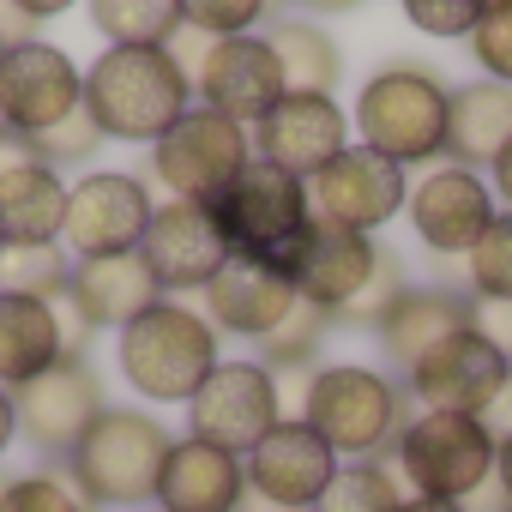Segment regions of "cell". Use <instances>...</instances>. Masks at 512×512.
<instances>
[{"mask_svg":"<svg viewBox=\"0 0 512 512\" xmlns=\"http://www.w3.org/2000/svg\"><path fill=\"white\" fill-rule=\"evenodd\" d=\"M193 79L175 49H103L85 67V109L103 139L157 145L193 103Z\"/></svg>","mask_w":512,"mask_h":512,"instance_id":"1","label":"cell"},{"mask_svg":"<svg viewBox=\"0 0 512 512\" xmlns=\"http://www.w3.org/2000/svg\"><path fill=\"white\" fill-rule=\"evenodd\" d=\"M115 362L127 374V386L151 404H193V392L211 380L217 356V332L205 314L181 308V302H157L151 314H139L133 326H121Z\"/></svg>","mask_w":512,"mask_h":512,"instance_id":"2","label":"cell"},{"mask_svg":"<svg viewBox=\"0 0 512 512\" xmlns=\"http://www.w3.org/2000/svg\"><path fill=\"white\" fill-rule=\"evenodd\" d=\"M169 458V428L145 410H103L67 452V482L91 506H151Z\"/></svg>","mask_w":512,"mask_h":512,"instance_id":"3","label":"cell"},{"mask_svg":"<svg viewBox=\"0 0 512 512\" xmlns=\"http://www.w3.org/2000/svg\"><path fill=\"white\" fill-rule=\"evenodd\" d=\"M446 115H452V91L428 67H380L356 97L362 145L398 169L446 151Z\"/></svg>","mask_w":512,"mask_h":512,"instance_id":"4","label":"cell"},{"mask_svg":"<svg viewBox=\"0 0 512 512\" xmlns=\"http://www.w3.org/2000/svg\"><path fill=\"white\" fill-rule=\"evenodd\" d=\"M494 452L500 440L482 428V416H452V410H422L398 428V470L410 494L428 500H476L494 482Z\"/></svg>","mask_w":512,"mask_h":512,"instance_id":"5","label":"cell"},{"mask_svg":"<svg viewBox=\"0 0 512 512\" xmlns=\"http://www.w3.org/2000/svg\"><path fill=\"white\" fill-rule=\"evenodd\" d=\"M302 422L350 464L374 458L386 440H398V386L380 374V368H362V362H338V368H320L308 380V398H302Z\"/></svg>","mask_w":512,"mask_h":512,"instance_id":"6","label":"cell"},{"mask_svg":"<svg viewBox=\"0 0 512 512\" xmlns=\"http://www.w3.org/2000/svg\"><path fill=\"white\" fill-rule=\"evenodd\" d=\"M217 211V223H223V235H229V247H235V260H266V266H278L284 260V247L308 229V181H296L290 169H278V163H266V157H253L229 187H223V199L211 205Z\"/></svg>","mask_w":512,"mask_h":512,"instance_id":"7","label":"cell"},{"mask_svg":"<svg viewBox=\"0 0 512 512\" xmlns=\"http://www.w3.org/2000/svg\"><path fill=\"white\" fill-rule=\"evenodd\" d=\"M253 163V133L223 121L217 109H187L157 145H151V175L175 193V199H193V205H217L223 187Z\"/></svg>","mask_w":512,"mask_h":512,"instance_id":"8","label":"cell"},{"mask_svg":"<svg viewBox=\"0 0 512 512\" xmlns=\"http://www.w3.org/2000/svg\"><path fill=\"white\" fill-rule=\"evenodd\" d=\"M278 422H284V404H278V374L266 362H217L187 404V434L235 458H247Z\"/></svg>","mask_w":512,"mask_h":512,"instance_id":"9","label":"cell"},{"mask_svg":"<svg viewBox=\"0 0 512 512\" xmlns=\"http://www.w3.org/2000/svg\"><path fill=\"white\" fill-rule=\"evenodd\" d=\"M278 272H284V278L296 284V296L314 302L320 314H350V308L368 296L374 272H380V247H374L368 235H356V229H338V223L308 217V229L284 247Z\"/></svg>","mask_w":512,"mask_h":512,"instance_id":"10","label":"cell"},{"mask_svg":"<svg viewBox=\"0 0 512 512\" xmlns=\"http://www.w3.org/2000/svg\"><path fill=\"white\" fill-rule=\"evenodd\" d=\"M79 103H85V73L73 67L67 49L25 37L0 55V127L7 133L37 139V133L61 127Z\"/></svg>","mask_w":512,"mask_h":512,"instance_id":"11","label":"cell"},{"mask_svg":"<svg viewBox=\"0 0 512 512\" xmlns=\"http://www.w3.org/2000/svg\"><path fill=\"white\" fill-rule=\"evenodd\" d=\"M151 193L127 169H91L67 187V223L61 247L73 260H103V253H133L151 229Z\"/></svg>","mask_w":512,"mask_h":512,"instance_id":"12","label":"cell"},{"mask_svg":"<svg viewBox=\"0 0 512 512\" xmlns=\"http://www.w3.org/2000/svg\"><path fill=\"white\" fill-rule=\"evenodd\" d=\"M193 91L205 97V109H217V115L235 121V127H260V121L290 97L272 43L253 37V31H247V37H217V43H205L199 73H193Z\"/></svg>","mask_w":512,"mask_h":512,"instance_id":"13","label":"cell"},{"mask_svg":"<svg viewBox=\"0 0 512 512\" xmlns=\"http://www.w3.org/2000/svg\"><path fill=\"white\" fill-rule=\"evenodd\" d=\"M13 410H19V434H25L37 452L67 458V452L91 434V422H97L109 404H103V380H97L91 362L73 350V356H61L49 374H37L31 386H19V392H13Z\"/></svg>","mask_w":512,"mask_h":512,"instance_id":"14","label":"cell"},{"mask_svg":"<svg viewBox=\"0 0 512 512\" xmlns=\"http://www.w3.org/2000/svg\"><path fill=\"white\" fill-rule=\"evenodd\" d=\"M410 205V181L398 163H386L380 151L368 145H350L344 157H332L314 181H308V211L320 223H338V229H380L386 217H398Z\"/></svg>","mask_w":512,"mask_h":512,"instance_id":"15","label":"cell"},{"mask_svg":"<svg viewBox=\"0 0 512 512\" xmlns=\"http://www.w3.org/2000/svg\"><path fill=\"white\" fill-rule=\"evenodd\" d=\"M145 253V266L157 272L163 290H205L229 260H235V247L217 223L211 205H193V199H169L151 211V229L139 241Z\"/></svg>","mask_w":512,"mask_h":512,"instance_id":"16","label":"cell"},{"mask_svg":"<svg viewBox=\"0 0 512 512\" xmlns=\"http://www.w3.org/2000/svg\"><path fill=\"white\" fill-rule=\"evenodd\" d=\"M241 464H247V488L260 494V500H272L278 512H314L326 500L332 476H338V452L302 416L296 422L284 416Z\"/></svg>","mask_w":512,"mask_h":512,"instance_id":"17","label":"cell"},{"mask_svg":"<svg viewBox=\"0 0 512 512\" xmlns=\"http://www.w3.org/2000/svg\"><path fill=\"white\" fill-rule=\"evenodd\" d=\"M344 151H350V115L326 91H290L260 127H253V157L290 169L296 181H314Z\"/></svg>","mask_w":512,"mask_h":512,"instance_id":"18","label":"cell"},{"mask_svg":"<svg viewBox=\"0 0 512 512\" xmlns=\"http://www.w3.org/2000/svg\"><path fill=\"white\" fill-rule=\"evenodd\" d=\"M506 380L512 362L482 332H458L410 368V392L422 398V410H452V416H482Z\"/></svg>","mask_w":512,"mask_h":512,"instance_id":"19","label":"cell"},{"mask_svg":"<svg viewBox=\"0 0 512 512\" xmlns=\"http://www.w3.org/2000/svg\"><path fill=\"white\" fill-rule=\"evenodd\" d=\"M410 223H416V235H422V247H434V253H464L482 241V229L494 223V193L482 187V175L476 169H464V163H440V169H428L422 181H416V193H410Z\"/></svg>","mask_w":512,"mask_h":512,"instance_id":"20","label":"cell"},{"mask_svg":"<svg viewBox=\"0 0 512 512\" xmlns=\"http://www.w3.org/2000/svg\"><path fill=\"white\" fill-rule=\"evenodd\" d=\"M163 302L157 272L145 266V253H103V260H79L73 284H67V308L79 314V326H133L139 314H151Z\"/></svg>","mask_w":512,"mask_h":512,"instance_id":"21","label":"cell"},{"mask_svg":"<svg viewBox=\"0 0 512 512\" xmlns=\"http://www.w3.org/2000/svg\"><path fill=\"white\" fill-rule=\"evenodd\" d=\"M302 296H296V284L278 272V266H266V260H229L211 284H205V308H211V320L223 326V332H235V338H272L284 320H290V308H296Z\"/></svg>","mask_w":512,"mask_h":512,"instance_id":"22","label":"cell"},{"mask_svg":"<svg viewBox=\"0 0 512 512\" xmlns=\"http://www.w3.org/2000/svg\"><path fill=\"white\" fill-rule=\"evenodd\" d=\"M247 494V464L211 440H169L157 476V512H235Z\"/></svg>","mask_w":512,"mask_h":512,"instance_id":"23","label":"cell"},{"mask_svg":"<svg viewBox=\"0 0 512 512\" xmlns=\"http://www.w3.org/2000/svg\"><path fill=\"white\" fill-rule=\"evenodd\" d=\"M73 320H67V296L61 302L0 296V386L19 392L37 374H49L61 356H73Z\"/></svg>","mask_w":512,"mask_h":512,"instance_id":"24","label":"cell"},{"mask_svg":"<svg viewBox=\"0 0 512 512\" xmlns=\"http://www.w3.org/2000/svg\"><path fill=\"white\" fill-rule=\"evenodd\" d=\"M374 332H380V350L410 374L428 350H440L446 338L470 332V302L452 296V290H410V284H404V290L380 308Z\"/></svg>","mask_w":512,"mask_h":512,"instance_id":"25","label":"cell"},{"mask_svg":"<svg viewBox=\"0 0 512 512\" xmlns=\"http://www.w3.org/2000/svg\"><path fill=\"white\" fill-rule=\"evenodd\" d=\"M67 181L61 169L25 157L0 169V241H61Z\"/></svg>","mask_w":512,"mask_h":512,"instance_id":"26","label":"cell"},{"mask_svg":"<svg viewBox=\"0 0 512 512\" xmlns=\"http://www.w3.org/2000/svg\"><path fill=\"white\" fill-rule=\"evenodd\" d=\"M506 145H512V85L476 79V85L452 91V115H446V151H452V163H464V169L488 163L494 169V157Z\"/></svg>","mask_w":512,"mask_h":512,"instance_id":"27","label":"cell"},{"mask_svg":"<svg viewBox=\"0 0 512 512\" xmlns=\"http://www.w3.org/2000/svg\"><path fill=\"white\" fill-rule=\"evenodd\" d=\"M266 43H272L278 67H284V85H290V91H326V97H332V85H338V73H344V55H338V43H332L320 25H308V19H278Z\"/></svg>","mask_w":512,"mask_h":512,"instance_id":"28","label":"cell"},{"mask_svg":"<svg viewBox=\"0 0 512 512\" xmlns=\"http://www.w3.org/2000/svg\"><path fill=\"white\" fill-rule=\"evenodd\" d=\"M73 284V253L61 241H0V296L61 302Z\"/></svg>","mask_w":512,"mask_h":512,"instance_id":"29","label":"cell"},{"mask_svg":"<svg viewBox=\"0 0 512 512\" xmlns=\"http://www.w3.org/2000/svg\"><path fill=\"white\" fill-rule=\"evenodd\" d=\"M91 25L109 49H169L181 0H91Z\"/></svg>","mask_w":512,"mask_h":512,"instance_id":"30","label":"cell"},{"mask_svg":"<svg viewBox=\"0 0 512 512\" xmlns=\"http://www.w3.org/2000/svg\"><path fill=\"white\" fill-rule=\"evenodd\" d=\"M404 500L410 494L398 488V476L386 464L362 458V464H338V476L314 512H404Z\"/></svg>","mask_w":512,"mask_h":512,"instance_id":"31","label":"cell"},{"mask_svg":"<svg viewBox=\"0 0 512 512\" xmlns=\"http://www.w3.org/2000/svg\"><path fill=\"white\" fill-rule=\"evenodd\" d=\"M470 266V302H512V211H494L482 241L464 253Z\"/></svg>","mask_w":512,"mask_h":512,"instance_id":"32","label":"cell"},{"mask_svg":"<svg viewBox=\"0 0 512 512\" xmlns=\"http://www.w3.org/2000/svg\"><path fill=\"white\" fill-rule=\"evenodd\" d=\"M326 320H332V314H320L314 302H296V308H290V320H284L272 338H260V356H266V368H272V374H278V368H308V362L320 356Z\"/></svg>","mask_w":512,"mask_h":512,"instance_id":"33","label":"cell"},{"mask_svg":"<svg viewBox=\"0 0 512 512\" xmlns=\"http://www.w3.org/2000/svg\"><path fill=\"white\" fill-rule=\"evenodd\" d=\"M0 512H91V500L55 470H25L0 488Z\"/></svg>","mask_w":512,"mask_h":512,"instance_id":"34","label":"cell"},{"mask_svg":"<svg viewBox=\"0 0 512 512\" xmlns=\"http://www.w3.org/2000/svg\"><path fill=\"white\" fill-rule=\"evenodd\" d=\"M266 7H272V0H181V25L199 31L205 43H217V37H247L253 25L266 19Z\"/></svg>","mask_w":512,"mask_h":512,"instance_id":"35","label":"cell"},{"mask_svg":"<svg viewBox=\"0 0 512 512\" xmlns=\"http://www.w3.org/2000/svg\"><path fill=\"white\" fill-rule=\"evenodd\" d=\"M31 145V157L37 163H49V169H61V163H85L91 151H103V127L91 121V109L79 103L61 127H49V133H37V139H25Z\"/></svg>","mask_w":512,"mask_h":512,"instance_id":"36","label":"cell"},{"mask_svg":"<svg viewBox=\"0 0 512 512\" xmlns=\"http://www.w3.org/2000/svg\"><path fill=\"white\" fill-rule=\"evenodd\" d=\"M398 7L422 37H470L488 13V0H398Z\"/></svg>","mask_w":512,"mask_h":512,"instance_id":"37","label":"cell"},{"mask_svg":"<svg viewBox=\"0 0 512 512\" xmlns=\"http://www.w3.org/2000/svg\"><path fill=\"white\" fill-rule=\"evenodd\" d=\"M470 43H476L482 73L500 79V85H512V0H488V13L470 31Z\"/></svg>","mask_w":512,"mask_h":512,"instance_id":"38","label":"cell"},{"mask_svg":"<svg viewBox=\"0 0 512 512\" xmlns=\"http://www.w3.org/2000/svg\"><path fill=\"white\" fill-rule=\"evenodd\" d=\"M470 332H482L512 362V302H470Z\"/></svg>","mask_w":512,"mask_h":512,"instance_id":"39","label":"cell"},{"mask_svg":"<svg viewBox=\"0 0 512 512\" xmlns=\"http://www.w3.org/2000/svg\"><path fill=\"white\" fill-rule=\"evenodd\" d=\"M482 428H488L494 440H506V434H512V380H506V386L494 392V404L482 410Z\"/></svg>","mask_w":512,"mask_h":512,"instance_id":"40","label":"cell"},{"mask_svg":"<svg viewBox=\"0 0 512 512\" xmlns=\"http://www.w3.org/2000/svg\"><path fill=\"white\" fill-rule=\"evenodd\" d=\"M73 7V0H13V13L25 19V25H43V19H61Z\"/></svg>","mask_w":512,"mask_h":512,"instance_id":"41","label":"cell"},{"mask_svg":"<svg viewBox=\"0 0 512 512\" xmlns=\"http://www.w3.org/2000/svg\"><path fill=\"white\" fill-rule=\"evenodd\" d=\"M13 440H19V410H13V392L0 386V452H7Z\"/></svg>","mask_w":512,"mask_h":512,"instance_id":"42","label":"cell"},{"mask_svg":"<svg viewBox=\"0 0 512 512\" xmlns=\"http://www.w3.org/2000/svg\"><path fill=\"white\" fill-rule=\"evenodd\" d=\"M494 482H500V500H512V434H506L500 452H494Z\"/></svg>","mask_w":512,"mask_h":512,"instance_id":"43","label":"cell"},{"mask_svg":"<svg viewBox=\"0 0 512 512\" xmlns=\"http://www.w3.org/2000/svg\"><path fill=\"white\" fill-rule=\"evenodd\" d=\"M494 193H500V199H506V211H512V145L494 157Z\"/></svg>","mask_w":512,"mask_h":512,"instance_id":"44","label":"cell"},{"mask_svg":"<svg viewBox=\"0 0 512 512\" xmlns=\"http://www.w3.org/2000/svg\"><path fill=\"white\" fill-rule=\"evenodd\" d=\"M404 512H470V506H464V500H428V494H410Z\"/></svg>","mask_w":512,"mask_h":512,"instance_id":"45","label":"cell"},{"mask_svg":"<svg viewBox=\"0 0 512 512\" xmlns=\"http://www.w3.org/2000/svg\"><path fill=\"white\" fill-rule=\"evenodd\" d=\"M296 7H308V13H356L362 0H296Z\"/></svg>","mask_w":512,"mask_h":512,"instance_id":"46","label":"cell"},{"mask_svg":"<svg viewBox=\"0 0 512 512\" xmlns=\"http://www.w3.org/2000/svg\"><path fill=\"white\" fill-rule=\"evenodd\" d=\"M13 43H19V37H13V31H7V19H0V55H7V49H13Z\"/></svg>","mask_w":512,"mask_h":512,"instance_id":"47","label":"cell"},{"mask_svg":"<svg viewBox=\"0 0 512 512\" xmlns=\"http://www.w3.org/2000/svg\"><path fill=\"white\" fill-rule=\"evenodd\" d=\"M500 512H512V500H500Z\"/></svg>","mask_w":512,"mask_h":512,"instance_id":"48","label":"cell"}]
</instances>
